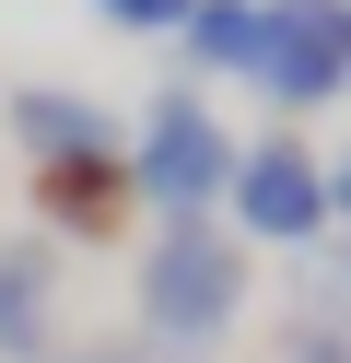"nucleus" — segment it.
<instances>
[{"mask_svg": "<svg viewBox=\"0 0 351 363\" xmlns=\"http://www.w3.org/2000/svg\"><path fill=\"white\" fill-rule=\"evenodd\" d=\"M94 12H106L117 35H176L187 24V0H94Z\"/></svg>", "mask_w": 351, "mask_h": 363, "instance_id": "obj_10", "label": "nucleus"}, {"mask_svg": "<svg viewBox=\"0 0 351 363\" xmlns=\"http://www.w3.org/2000/svg\"><path fill=\"white\" fill-rule=\"evenodd\" d=\"M246 293H257V246L234 235L223 211H211V223H164V235L140 246V281H129L140 352H164V363L223 352V340L246 328Z\"/></svg>", "mask_w": 351, "mask_h": 363, "instance_id": "obj_1", "label": "nucleus"}, {"mask_svg": "<svg viewBox=\"0 0 351 363\" xmlns=\"http://www.w3.org/2000/svg\"><path fill=\"white\" fill-rule=\"evenodd\" d=\"M0 363H59V246L0 235Z\"/></svg>", "mask_w": 351, "mask_h": 363, "instance_id": "obj_6", "label": "nucleus"}, {"mask_svg": "<svg viewBox=\"0 0 351 363\" xmlns=\"http://www.w3.org/2000/svg\"><path fill=\"white\" fill-rule=\"evenodd\" d=\"M0 129L23 141V164H70V152H129V129H117L94 94H70V82H23V94L0 106Z\"/></svg>", "mask_w": 351, "mask_h": 363, "instance_id": "obj_7", "label": "nucleus"}, {"mask_svg": "<svg viewBox=\"0 0 351 363\" xmlns=\"http://www.w3.org/2000/svg\"><path fill=\"white\" fill-rule=\"evenodd\" d=\"M257 94L281 118H316L351 94V0H257Z\"/></svg>", "mask_w": 351, "mask_h": 363, "instance_id": "obj_4", "label": "nucleus"}, {"mask_svg": "<svg viewBox=\"0 0 351 363\" xmlns=\"http://www.w3.org/2000/svg\"><path fill=\"white\" fill-rule=\"evenodd\" d=\"M59 363H164V352H140V340H82V352H70L59 340Z\"/></svg>", "mask_w": 351, "mask_h": 363, "instance_id": "obj_11", "label": "nucleus"}, {"mask_svg": "<svg viewBox=\"0 0 351 363\" xmlns=\"http://www.w3.org/2000/svg\"><path fill=\"white\" fill-rule=\"evenodd\" d=\"M328 235H351V152H328Z\"/></svg>", "mask_w": 351, "mask_h": 363, "instance_id": "obj_12", "label": "nucleus"}, {"mask_svg": "<svg viewBox=\"0 0 351 363\" xmlns=\"http://www.w3.org/2000/svg\"><path fill=\"white\" fill-rule=\"evenodd\" d=\"M23 199H35V235L47 246H117L140 211L129 188V152H70V164H23Z\"/></svg>", "mask_w": 351, "mask_h": 363, "instance_id": "obj_5", "label": "nucleus"}, {"mask_svg": "<svg viewBox=\"0 0 351 363\" xmlns=\"http://www.w3.org/2000/svg\"><path fill=\"white\" fill-rule=\"evenodd\" d=\"M176 59H187L199 82H246V71H257V0H187Z\"/></svg>", "mask_w": 351, "mask_h": 363, "instance_id": "obj_8", "label": "nucleus"}, {"mask_svg": "<svg viewBox=\"0 0 351 363\" xmlns=\"http://www.w3.org/2000/svg\"><path fill=\"white\" fill-rule=\"evenodd\" d=\"M223 223L269 258H304L328 246V152L304 129H269V141H234V188H223Z\"/></svg>", "mask_w": 351, "mask_h": 363, "instance_id": "obj_3", "label": "nucleus"}, {"mask_svg": "<svg viewBox=\"0 0 351 363\" xmlns=\"http://www.w3.org/2000/svg\"><path fill=\"white\" fill-rule=\"evenodd\" d=\"M129 188H140L152 223H211V211H223V188H234V129L211 118L187 82H164V94L140 106V129H129Z\"/></svg>", "mask_w": 351, "mask_h": 363, "instance_id": "obj_2", "label": "nucleus"}, {"mask_svg": "<svg viewBox=\"0 0 351 363\" xmlns=\"http://www.w3.org/2000/svg\"><path fill=\"white\" fill-rule=\"evenodd\" d=\"M269 363H351V316L293 305V316H281V352H269Z\"/></svg>", "mask_w": 351, "mask_h": 363, "instance_id": "obj_9", "label": "nucleus"}]
</instances>
